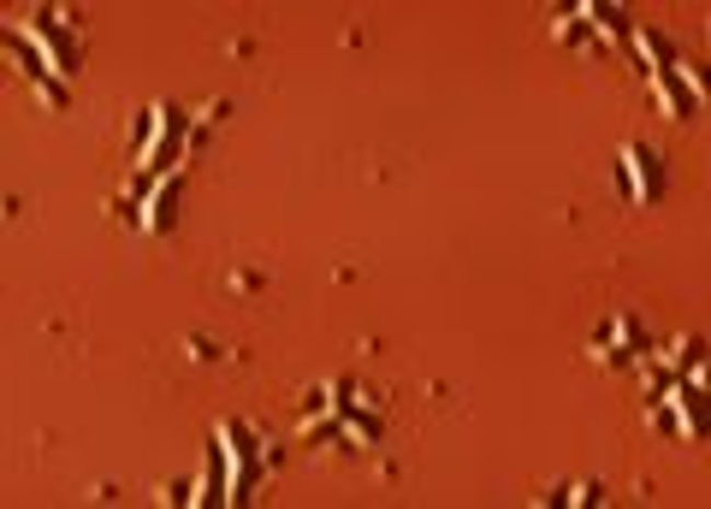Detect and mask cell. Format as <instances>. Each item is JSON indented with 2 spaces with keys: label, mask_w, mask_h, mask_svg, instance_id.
Returning a JSON list of instances; mask_svg holds the SVG:
<instances>
[{
  "label": "cell",
  "mask_w": 711,
  "mask_h": 509,
  "mask_svg": "<svg viewBox=\"0 0 711 509\" xmlns=\"http://www.w3.org/2000/svg\"><path fill=\"white\" fill-rule=\"evenodd\" d=\"M622 172H629V201H652V190H658V172H652V154L646 149H622Z\"/></svg>",
  "instance_id": "cell-1"
}]
</instances>
